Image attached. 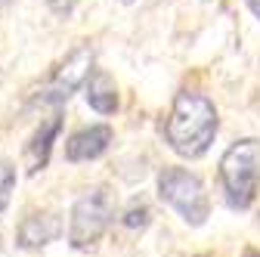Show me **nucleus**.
<instances>
[{
	"mask_svg": "<svg viewBox=\"0 0 260 257\" xmlns=\"http://www.w3.org/2000/svg\"><path fill=\"white\" fill-rule=\"evenodd\" d=\"M217 109L205 93L180 90L165 121V140L183 158H202L217 137Z\"/></svg>",
	"mask_w": 260,
	"mask_h": 257,
	"instance_id": "1",
	"label": "nucleus"
},
{
	"mask_svg": "<svg viewBox=\"0 0 260 257\" xmlns=\"http://www.w3.org/2000/svg\"><path fill=\"white\" fill-rule=\"evenodd\" d=\"M220 183L233 208H251L260 189V140H239L223 152Z\"/></svg>",
	"mask_w": 260,
	"mask_h": 257,
	"instance_id": "2",
	"label": "nucleus"
},
{
	"mask_svg": "<svg viewBox=\"0 0 260 257\" xmlns=\"http://www.w3.org/2000/svg\"><path fill=\"white\" fill-rule=\"evenodd\" d=\"M158 196L168 202L189 227H205L211 217V199L205 183L186 168H165L158 174Z\"/></svg>",
	"mask_w": 260,
	"mask_h": 257,
	"instance_id": "3",
	"label": "nucleus"
},
{
	"mask_svg": "<svg viewBox=\"0 0 260 257\" xmlns=\"http://www.w3.org/2000/svg\"><path fill=\"white\" fill-rule=\"evenodd\" d=\"M115 220V202L109 189H93L87 196H81L72 208L69 220V245L75 251H87L100 242L109 230V223Z\"/></svg>",
	"mask_w": 260,
	"mask_h": 257,
	"instance_id": "4",
	"label": "nucleus"
},
{
	"mask_svg": "<svg viewBox=\"0 0 260 257\" xmlns=\"http://www.w3.org/2000/svg\"><path fill=\"white\" fill-rule=\"evenodd\" d=\"M93 72V47H75L69 56H65V62L56 69L50 87L44 90V96H38V103H69V96L75 90H81L87 84Z\"/></svg>",
	"mask_w": 260,
	"mask_h": 257,
	"instance_id": "5",
	"label": "nucleus"
},
{
	"mask_svg": "<svg viewBox=\"0 0 260 257\" xmlns=\"http://www.w3.org/2000/svg\"><path fill=\"white\" fill-rule=\"evenodd\" d=\"M112 127L109 124H90V127H81L78 134L69 137L65 143V158H69L72 165L78 162H93V158H100L109 146H112Z\"/></svg>",
	"mask_w": 260,
	"mask_h": 257,
	"instance_id": "6",
	"label": "nucleus"
},
{
	"mask_svg": "<svg viewBox=\"0 0 260 257\" xmlns=\"http://www.w3.org/2000/svg\"><path fill=\"white\" fill-rule=\"evenodd\" d=\"M62 233V220L56 214H31L19 223V233H16V245L22 251H41L50 242H56Z\"/></svg>",
	"mask_w": 260,
	"mask_h": 257,
	"instance_id": "7",
	"label": "nucleus"
},
{
	"mask_svg": "<svg viewBox=\"0 0 260 257\" xmlns=\"http://www.w3.org/2000/svg\"><path fill=\"white\" fill-rule=\"evenodd\" d=\"M84 87H87V106L93 112H100V115H115L118 112V87H115L109 72L93 69Z\"/></svg>",
	"mask_w": 260,
	"mask_h": 257,
	"instance_id": "8",
	"label": "nucleus"
},
{
	"mask_svg": "<svg viewBox=\"0 0 260 257\" xmlns=\"http://www.w3.org/2000/svg\"><path fill=\"white\" fill-rule=\"evenodd\" d=\"M59 131H62V115H53L50 121H44V124L38 127V134L31 137V143H28V171H31V174H38V171L47 168L50 149H53Z\"/></svg>",
	"mask_w": 260,
	"mask_h": 257,
	"instance_id": "9",
	"label": "nucleus"
},
{
	"mask_svg": "<svg viewBox=\"0 0 260 257\" xmlns=\"http://www.w3.org/2000/svg\"><path fill=\"white\" fill-rule=\"evenodd\" d=\"M16 180H19L16 165L10 162V158H4V162H0V217H4V211H7V208H10V202H13Z\"/></svg>",
	"mask_w": 260,
	"mask_h": 257,
	"instance_id": "10",
	"label": "nucleus"
},
{
	"mask_svg": "<svg viewBox=\"0 0 260 257\" xmlns=\"http://www.w3.org/2000/svg\"><path fill=\"white\" fill-rule=\"evenodd\" d=\"M149 217H152L149 205H146V202H134V205L124 211L121 223H124L127 230H143V227H149Z\"/></svg>",
	"mask_w": 260,
	"mask_h": 257,
	"instance_id": "11",
	"label": "nucleus"
},
{
	"mask_svg": "<svg viewBox=\"0 0 260 257\" xmlns=\"http://www.w3.org/2000/svg\"><path fill=\"white\" fill-rule=\"evenodd\" d=\"M47 7L56 16H72V10L78 7V0H47Z\"/></svg>",
	"mask_w": 260,
	"mask_h": 257,
	"instance_id": "12",
	"label": "nucleus"
},
{
	"mask_svg": "<svg viewBox=\"0 0 260 257\" xmlns=\"http://www.w3.org/2000/svg\"><path fill=\"white\" fill-rule=\"evenodd\" d=\"M245 4H248V10H251L257 19H260V0H245Z\"/></svg>",
	"mask_w": 260,
	"mask_h": 257,
	"instance_id": "13",
	"label": "nucleus"
},
{
	"mask_svg": "<svg viewBox=\"0 0 260 257\" xmlns=\"http://www.w3.org/2000/svg\"><path fill=\"white\" fill-rule=\"evenodd\" d=\"M242 257H260V251H257V248H245V254H242Z\"/></svg>",
	"mask_w": 260,
	"mask_h": 257,
	"instance_id": "14",
	"label": "nucleus"
},
{
	"mask_svg": "<svg viewBox=\"0 0 260 257\" xmlns=\"http://www.w3.org/2000/svg\"><path fill=\"white\" fill-rule=\"evenodd\" d=\"M121 4H134V0H121Z\"/></svg>",
	"mask_w": 260,
	"mask_h": 257,
	"instance_id": "15",
	"label": "nucleus"
},
{
	"mask_svg": "<svg viewBox=\"0 0 260 257\" xmlns=\"http://www.w3.org/2000/svg\"><path fill=\"white\" fill-rule=\"evenodd\" d=\"M4 4H10V0H0V7H4Z\"/></svg>",
	"mask_w": 260,
	"mask_h": 257,
	"instance_id": "16",
	"label": "nucleus"
}]
</instances>
